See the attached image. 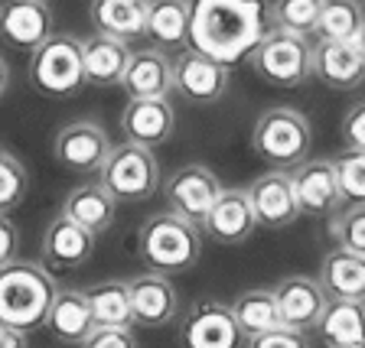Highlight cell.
I'll use <instances>...</instances> for the list:
<instances>
[{"label":"cell","mask_w":365,"mask_h":348,"mask_svg":"<svg viewBox=\"0 0 365 348\" xmlns=\"http://www.w3.org/2000/svg\"><path fill=\"white\" fill-rule=\"evenodd\" d=\"M222 189H225V186L219 182V176L209 167H202V163H186V167L173 169L170 179L163 182V196H167L170 212L186 218L196 228L209 218V212H212V205L219 202Z\"/></svg>","instance_id":"cell-8"},{"label":"cell","mask_w":365,"mask_h":348,"mask_svg":"<svg viewBox=\"0 0 365 348\" xmlns=\"http://www.w3.org/2000/svg\"><path fill=\"white\" fill-rule=\"evenodd\" d=\"M319 287L327 293V300H352V303H365V258L352 254V251L333 248L323 258L317 273Z\"/></svg>","instance_id":"cell-26"},{"label":"cell","mask_w":365,"mask_h":348,"mask_svg":"<svg viewBox=\"0 0 365 348\" xmlns=\"http://www.w3.org/2000/svg\"><path fill=\"white\" fill-rule=\"evenodd\" d=\"M329 238L336 241V248L365 258V202H352L349 209L336 212L329 218Z\"/></svg>","instance_id":"cell-33"},{"label":"cell","mask_w":365,"mask_h":348,"mask_svg":"<svg viewBox=\"0 0 365 348\" xmlns=\"http://www.w3.org/2000/svg\"><path fill=\"white\" fill-rule=\"evenodd\" d=\"M121 88L128 91V101L170 98V91H173V59L163 49H157V46L130 53Z\"/></svg>","instance_id":"cell-20"},{"label":"cell","mask_w":365,"mask_h":348,"mask_svg":"<svg viewBox=\"0 0 365 348\" xmlns=\"http://www.w3.org/2000/svg\"><path fill=\"white\" fill-rule=\"evenodd\" d=\"M192 0H150L147 14V39L157 43V49L182 46L190 36Z\"/></svg>","instance_id":"cell-29"},{"label":"cell","mask_w":365,"mask_h":348,"mask_svg":"<svg viewBox=\"0 0 365 348\" xmlns=\"http://www.w3.org/2000/svg\"><path fill=\"white\" fill-rule=\"evenodd\" d=\"M111 140H108L105 127L95 121H72L56 134L53 140V157L62 169L68 173H98L105 167L108 153H111Z\"/></svg>","instance_id":"cell-10"},{"label":"cell","mask_w":365,"mask_h":348,"mask_svg":"<svg viewBox=\"0 0 365 348\" xmlns=\"http://www.w3.org/2000/svg\"><path fill=\"white\" fill-rule=\"evenodd\" d=\"M313 127L304 111L287 105H274L258 114L251 127V150L261 157L271 169H297L304 159H310Z\"/></svg>","instance_id":"cell-4"},{"label":"cell","mask_w":365,"mask_h":348,"mask_svg":"<svg viewBox=\"0 0 365 348\" xmlns=\"http://www.w3.org/2000/svg\"><path fill=\"white\" fill-rule=\"evenodd\" d=\"M245 348H313L310 339H307V332H297V329H274V332L267 335H258V339H251Z\"/></svg>","instance_id":"cell-37"},{"label":"cell","mask_w":365,"mask_h":348,"mask_svg":"<svg viewBox=\"0 0 365 348\" xmlns=\"http://www.w3.org/2000/svg\"><path fill=\"white\" fill-rule=\"evenodd\" d=\"M232 316H235V326L242 332V339H258L267 335L274 329H281V312H277V300H274V290H245L235 296V303H228Z\"/></svg>","instance_id":"cell-28"},{"label":"cell","mask_w":365,"mask_h":348,"mask_svg":"<svg viewBox=\"0 0 365 348\" xmlns=\"http://www.w3.org/2000/svg\"><path fill=\"white\" fill-rule=\"evenodd\" d=\"M16 248H20V231H16V225L7 215H0V267L14 264Z\"/></svg>","instance_id":"cell-39"},{"label":"cell","mask_w":365,"mask_h":348,"mask_svg":"<svg viewBox=\"0 0 365 348\" xmlns=\"http://www.w3.org/2000/svg\"><path fill=\"white\" fill-rule=\"evenodd\" d=\"M323 4L327 0H274L267 7L271 30H284V33H297V36L313 39Z\"/></svg>","instance_id":"cell-32"},{"label":"cell","mask_w":365,"mask_h":348,"mask_svg":"<svg viewBox=\"0 0 365 348\" xmlns=\"http://www.w3.org/2000/svg\"><path fill=\"white\" fill-rule=\"evenodd\" d=\"M365 26V7L362 0H327L319 10L313 39L327 43H356Z\"/></svg>","instance_id":"cell-31"},{"label":"cell","mask_w":365,"mask_h":348,"mask_svg":"<svg viewBox=\"0 0 365 348\" xmlns=\"http://www.w3.org/2000/svg\"><path fill=\"white\" fill-rule=\"evenodd\" d=\"M95 316V329H134L128 280H101L85 290Z\"/></svg>","instance_id":"cell-30"},{"label":"cell","mask_w":365,"mask_h":348,"mask_svg":"<svg viewBox=\"0 0 365 348\" xmlns=\"http://www.w3.org/2000/svg\"><path fill=\"white\" fill-rule=\"evenodd\" d=\"M248 202L251 212H255V221L261 228H271V231H281V228L294 225L300 218L294 179L284 169H267V173L255 176L248 186Z\"/></svg>","instance_id":"cell-11"},{"label":"cell","mask_w":365,"mask_h":348,"mask_svg":"<svg viewBox=\"0 0 365 348\" xmlns=\"http://www.w3.org/2000/svg\"><path fill=\"white\" fill-rule=\"evenodd\" d=\"M313 332L327 348H365V303L329 300Z\"/></svg>","instance_id":"cell-27"},{"label":"cell","mask_w":365,"mask_h":348,"mask_svg":"<svg viewBox=\"0 0 365 348\" xmlns=\"http://www.w3.org/2000/svg\"><path fill=\"white\" fill-rule=\"evenodd\" d=\"M274 300H277V312H281V322L287 329L297 332H310L317 329L319 316L327 310V293L319 287L317 277H307V273H290L284 277L277 287H274Z\"/></svg>","instance_id":"cell-15"},{"label":"cell","mask_w":365,"mask_h":348,"mask_svg":"<svg viewBox=\"0 0 365 348\" xmlns=\"http://www.w3.org/2000/svg\"><path fill=\"white\" fill-rule=\"evenodd\" d=\"M147 14L150 0H88V20L98 36L121 39L130 46V39L147 36Z\"/></svg>","instance_id":"cell-21"},{"label":"cell","mask_w":365,"mask_h":348,"mask_svg":"<svg viewBox=\"0 0 365 348\" xmlns=\"http://www.w3.org/2000/svg\"><path fill=\"white\" fill-rule=\"evenodd\" d=\"M264 0H192L190 20V49L235 65L248 59L267 33Z\"/></svg>","instance_id":"cell-1"},{"label":"cell","mask_w":365,"mask_h":348,"mask_svg":"<svg viewBox=\"0 0 365 348\" xmlns=\"http://www.w3.org/2000/svg\"><path fill=\"white\" fill-rule=\"evenodd\" d=\"M98 182L111 192L114 202H147L160 189V163L153 150L137 144H114L105 167L98 169Z\"/></svg>","instance_id":"cell-7"},{"label":"cell","mask_w":365,"mask_h":348,"mask_svg":"<svg viewBox=\"0 0 365 348\" xmlns=\"http://www.w3.org/2000/svg\"><path fill=\"white\" fill-rule=\"evenodd\" d=\"M356 46H359V53L365 56V26H362V33H359V39H356Z\"/></svg>","instance_id":"cell-42"},{"label":"cell","mask_w":365,"mask_h":348,"mask_svg":"<svg viewBox=\"0 0 365 348\" xmlns=\"http://www.w3.org/2000/svg\"><path fill=\"white\" fill-rule=\"evenodd\" d=\"M130 62V46L111 36H91L82 39V65H85V85L95 88H114L121 85Z\"/></svg>","instance_id":"cell-23"},{"label":"cell","mask_w":365,"mask_h":348,"mask_svg":"<svg viewBox=\"0 0 365 348\" xmlns=\"http://www.w3.org/2000/svg\"><path fill=\"white\" fill-rule=\"evenodd\" d=\"M313 78L333 91H349L365 82V56L356 43L313 39Z\"/></svg>","instance_id":"cell-19"},{"label":"cell","mask_w":365,"mask_h":348,"mask_svg":"<svg viewBox=\"0 0 365 348\" xmlns=\"http://www.w3.org/2000/svg\"><path fill=\"white\" fill-rule=\"evenodd\" d=\"M255 212H251L248 202V189H238V186H228L222 189L219 202L212 205L209 218L202 221V231L212 238L215 244H225V248H235V244H245L251 235H255Z\"/></svg>","instance_id":"cell-18"},{"label":"cell","mask_w":365,"mask_h":348,"mask_svg":"<svg viewBox=\"0 0 365 348\" xmlns=\"http://www.w3.org/2000/svg\"><path fill=\"white\" fill-rule=\"evenodd\" d=\"M30 85L46 98H72L85 85L82 39L53 33L30 56Z\"/></svg>","instance_id":"cell-6"},{"label":"cell","mask_w":365,"mask_h":348,"mask_svg":"<svg viewBox=\"0 0 365 348\" xmlns=\"http://www.w3.org/2000/svg\"><path fill=\"white\" fill-rule=\"evenodd\" d=\"M121 130L124 140L137 147H163L176 130V111L170 98H144V101H128L121 111Z\"/></svg>","instance_id":"cell-17"},{"label":"cell","mask_w":365,"mask_h":348,"mask_svg":"<svg viewBox=\"0 0 365 348\" xmlns=\"http://www.w3.org/2000/svg\"><path fill=\"white\" fill-rule=\"evenodd\" d=\"M0 348H30V335L0 322Z\"/></svg>","instance_id":"cell-40"},{"label":"cell","mask_w":365,"mask_h":348,"mask_svg":"<svg viewBox=\"0 0 365 348\" xmlns=\"http://www.w3.org/2000/svg\"><path fill=\"white\" fill-rule=\"evenodd\" d=\"M46 329L49 335L66 345H82L91 332H95V316L88 306V293L85 290H59L46 316Z\"/></svg>","instance_id":"cell-25"},{"label":"cell","mask_w":365,"mask_h":348,"mask_svg":"<svg viewBox=\"0 0 365 348\" xmlns=\"http://www.w3.org/2000/svg\"><path fill=\"white\" fill-rule=\"evenodd\" d=\"M228 82H232V68L196 49H186L173 59V91L190 105H219L225 98Z\"/></svg>","instance_id":"cell-9"},{"label":"cell","mask_w":365,"mask_h":348,"mask_svg":"<svg viewBox=\"0 0 365 348\" xmlns=\"http://www.w3.org/2000/svg\"><path fill=\"white\" fill-rule=\"evenodd\" d=\"M95 254V235L78 228L76 221H68L66 215H56L49 225H46L43 235V260L46 267L53 270H72V267H82L91 260Z\"/></svg>","instance_id":"cell-22"},{"label":"cell","mask_w":365,"mask_h":348,"mask_svg":"<svg viewBox=\"0 0 365 348\" xmlns=\"http://www.w3.org/2000/svg\"><path fill=\"white\" fill-rule=\"evenodd\" d=\"M248 62L251 72L271 88H300L307 78H313V39L267 30Z\"/></svg>","instance_id":"cell-5"},{"label":"cell","mask_w":365,"mask_h":348,"mask_svg":"<svg viewBox=\"0 0 365 348\" xmlns=\"http://www.w3.org/2000/svg\"><path fill=\"white\" fill-rule=\"evenodd\" d=\"M362 7H365V0H362Z\"/></svg>","instance_id":"cell-43"},{"label":"cell","mask_w":365,"mask_h":348,"mask_svg":"<svg viewBox=\"0 0 365 348\" xmlns=\"http://www.w3.org/2000/svg\"><path fill=\"white\" fill-rule=\"evenodd\" d=\"M182 348H242L235 316L222 300H196L182 319Z\"/></svg>","instance_id":"cell-12"},{"label":"cell","mask_w":365,"mask_h":348,"mask_svg":"<svg viewBox=\"0 0 365 348\" xmlns=\"http://www.w3.org/2000/svg\"><path fill=\"white\" fill-rule=\"evenodd\" d=\"M78 348H137V335L130 329H95Z\"/></svg>","instance_id":"cell-38"},{"label":"cell","mask_w":365,"mask_h":348,"mask_svg":"<svg viewBox=\"0 0 365 348\" xmlns=\"http://www.w3.org/2000/svg\"><path fill=\"white\" fill-rule=\"evenodd\" d=\"M7 88H10V65H7V59L0 56V98L7 95Z\"/></svg>","instance_id":"cell-41"},{"label":"cell","mask_w":365,"mask_h":348,"mask_svg":"<svg viewBox=\"0 0 365 348\" xmlns=\"http://www.w3.org/2000/svg\"><path fill=\"white\" fill-rule=\"evenodd\" d=\"M114 212H118V202L101 182H82L76 189H68L59 215H66L68 221H76L78 228L98 238L114 225Z\"/></svg>","instance_id":"cell-24"},{"label":"cell","mask_w":365,"mask_h":348,"mask_svg":"<svg viewBox=\"0 0 365 348\" xmlns=\"http://www.w3.org/2000/svg\"><path fill=\"white\" fill-rule=\"evenodd\" d=\"M339 137L346 153H365V101H356L349 111L342 114Z\"/></svg>","instance_id":"cell-36"},{"label":"cell","mask_w":365,"mask_h":348,"mask_svg":"<svg viewBox=\"0 0 365 348\" xmlns=\"http://www.w3.org/2000/svg\"><path fill=\"white\" fill-rule=\"evenodd\" d=\"M297 192V205L300 215H313V218H333L339 212V205L346 202L336 179L333 159H304L297 169H290Z\"/></svg>","instance_id":"cell-13"},{"label":"cell","mask_w":365,"mask_h":348,"mask_svg":"<svg viewBox=\"0 0 365 348\" xmlns=\"http://www.w3.org/2000/svg\"><path fill=\"white\" fill-rule=\"evenodd\" d=\"M130 290V310H134V326L163 329L180 316V293L173 280L163 273H137L128 280Z\"/></svg>","instance_id":"cell-14"},{"label":"cell","mask_w":365,"mask_h":348,"mask_svg":"<svg viewBox=\"0 0 365 348\" xmlns=\"http://www.w3.org/2000/svg\"><path fill=\"white\" fill-rule=\"evenodd\" d=\"M333 167H336L342 199L365 202V153H342L339 159H333Z\"/></svg>","instance_id":"cell-35"},{"label":"cell","mask_w":365,"mask_h":348,"mask_svg":"<svg viewBox=\"0 0 365 348\" xmlns=\"http://www.w3.org/2000/svg\"><path fill=\"white\" fill-rule=\"evenodd\" d=\"M137 254L150 273H186L202 258V235L199 228L173 212H160L140 225L137 231Z\"/></svg>","instance_id":"cell-3"},{"label":"cell","mask_w":365,"mask_h":348,"mask_svg":"<svg viewBox=\"0 0 365 348\" xmlns=\"http://www.w3.org/2000/svg\"><path fill=\"white\" fill-rule=\"evenodd\" d=\"M30 192V173L14 153L0 150V215H10L20 209Z\"/></svg>","instance_id":"cell-34"},{"label":"cell","mask_w":365,"mask_h":348,"mask_svg":"<svg viewBox=\"0 0 365 348\" xmlns=\"http://www.w3.org/2000/svg\"><path fill=\"white\" fill-rule=\"evenodd\" d=\"M43 4H46V0H43Z\"/></svg>","instance_id":"cell-44"},{"label":"cell","mask_w":365,"mask_h":348,"mask_svg":"<svg viewBox=\"0 0 365 348\" xmlns=\"http://www.w3.org/2000/svg\"><path fill=\"white\" fill-rule=\"evenodd\" d=\"M56 293L59 287L46 264L14 260L0 267V322L26 335L36 332L39 326H46Z\"/></svg>","instance_id":"cell-2"},{"label":"cell","mask_w":365,"mask_h":348,"mask_svg":"<svg viewBox=\"0 0 365 348\" xmlns=\"http://www.w3.org/2000/svg\"><path fill=\"white\" fill-rule=\"evenodd\" d=\"M53 36V10L43 0H4L0 4V39L16 49H39Z\"/></svg>","instance_id":"cell-16"}]
</instances>
